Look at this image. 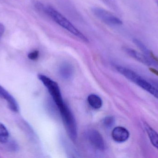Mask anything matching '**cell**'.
I'll return each instance as SVG.
<instances>
[{
	"mask_svg": "<svg viewBox=\"0 0 158 158\" xmlns=\"http://www.w3.org/2000/svg\"><path fill=\"white\" fill-rule=\"evenodd\" d=\"M36 6L38 9L43 11L50 17L56 23L75 35L76 37L85 42H88V39L80 31H79L65 17L51 6L44 5L40 3L37 2Z\"/></svg>",
	"mask_w": 158,
	"mask_h": 158,
	"instance_id": "6da1fadb",
	"label": "cell"
},
{
	"mask_svg": "<svg viewBox=\"0 0 158 158\" xmlns=\"http://www.w3.org/2000/svg\"><path fill=\"white\" fill-rule=\"evenodd\" d=\"M117 70L129 80L135 83L158 99V85L152 84L133 70L122 66L116 67Z\"/></svg>",
	"mask_w": 158,
	"mask_h": 158,
	"instance_id": "7a4b0ae2",
	"label": "cell"
},
{
	"mask_svg": "<svg viewBox=\"0 0 158 158\" xmlns=\"http://www.w3.org/2000/svg\"><path fill=\"white\" fill-rule=\"evenodd\" d=\"M58 109L69 137L75 141L77 136V130L74 116L65 104L58 107Z\"/></svg>",
	"mask_w": 158,
	"mask_h": 158,
	"instance_id": "3957f363",
	"label": "cell"
},
{
	"mask_svg": "<svg viewBox=\"0 0 158 158\" xmlns=\"http://www.w3.org/2000/svg\"><path fill=\"white\" fill-rule=\"evenodd\" d=\"M38 78L48 89L57 107H58L64 105V103L58 84L47 76L42 74H39Z\"/></svg>",
	"mask_w": 158,
	"mask_h": 158,
	"instance_id": "277c9868",
	"label": "cell"
},
{
	"mask_svg": "<svg viewBox=\"0 0 158 158\" xmlns=\"http://www.w3.org/2000/svg\"><path fill=\"white\" fill-rule=\"evenodd\" d=\"M92 12L98 19L107 25L119 26L123 24L122 21L119 18L103 8L94 7L92 9Z\"/></svg>",
	"mask_w": 158,
	"mask_h": 158,
	"instance_id": "5b68a950",
	"label": "cell"
},
{
	"mask_svg": "<svg viewBox=\"0 0 158 158\" xmlns=\"http://www.w3.org/2000/svg\"><path fill=\"white\" fill-rule=\"evenodd\" d=\"M125 52L129 55L131 57L134 59L138 61V62L146 65L147 66H156L157 64L150 58L148 57L147 56L141 53L137 52L136 50H134L132 48H124Z\"/></svg>",
	"mask_w": 158,
	"mask_h": 158,
	"instance_id": "8992f818",
	"label": "cell"
},
{
	"mask_svg": "<svg viewBox=\"0 0 158 158\" xmlns=\"http://www.w3.org/2000/svg\"><path fill=\"white\" fill-rule=\"evenodd\" d=\"M88 140L91 144L96 149L103 151L105 148V142L101 135L95 130H92L88 132Z\"/></svg>",
	"mask_w": 158,
	"mask_h": 158,
	"instance_id": "52a82bcc",
	"label": "cell"
},
{
	"mask_svg": "<svg viewBox=\"0 0 158 158\" xmlns=\"http://www.w3.org/2000/svg\"><path fill=\"white\" fill-rule=\"evenodd\" d=\"M0 97L4 99L8 104V107L13 112H18L19 106L15 97L0 85Z\"/></svg>",
	"mask_w": 158,
	"mask_h": 158,
	"instance_id": "ba28073f",
	"label": "cell"
},
{
	"mask_svg": "<svg viewBox=\"0 0 158 158\" xmlns=\"http://www.w3.org/2000/svg\"><path fill=\"white\" fill-rule=\"evenodd\" d=\"M130 135L129 131L124 127H117L112 131V138L118 143L126 142L130 137Z\"/></svg>",
	"mask_w": 158,
	"mask_h": 158,
	"instance_id": "9c48e42d",
	"label": "cell"
},
{
	"mask_svg": "<svg viewBox=\"0 0 158 158\" xmlns=\"http://www.w3.org/2000/svg\"><path fill=\"white\" fill-rule=\"evenodd\" d=\"M144 127L151 144L158 150V133L147 122L144 123Z\"/></svg>",
	"mask_w": 158,
	"mask_h": 158,
	"instance_id": "30bf717a",
	"label": "cell"
},
{
	"mask_svg": "<svg viewBox=\"0 0 158 158\" xmlns=\"http://www.w3.org/2000/svg\"><path fill=\"white\" fill-rule=\"evenodd\" d=\"M60 73L62 78L65 79H70L73 73V69L70 64L64 63L60 66Z\"/></svg>",
	"mask_w": 158,
	"mask_h": 158,
	"instance_id": "8fae6325",
	"label": "cell"
},
{
	"mask_svg": "<svg viewBox=\"0 0 158 158\" xmlns=\"http://www.w3.org/2000/svg\"><path fill=\"white\" fill-rule=\"evenodd\" d=\"M87 101L89 105L93 108L95 109H98L100 108L102 106V101L101 98L95 94H91L88 96Z\"/></svg>",
	"mask_w": 158,
	"mask_h": 158,
	"instance_id": "7c38bea8",
	"label": "cell"
},
{
	"mask_svg": "<svg viewBox=\"0 0 158 158\" xmlns=\"http://www.w3.org/2000/svg\"><path fill=\"white\" fill-rule=\"evenodd\" d=\"M9 133L6 126L0 122V143L2 144L6 143L8 142Z\"/></svg>",
	"mask_w": 158,
	"mask_h": 158,
	"instance_id": "4fadbf2b",
	"label": "cell"
},
{
	"mask_svg": "<svg viewBox=\"0 0 158 158\" xmlns=\"http://www.w3.org/2000/svg\"><path fill=\"white\" fill-rule=\"evenodd\" d=\"M115 119L112 117H106L103 121V125L106 128H110L114 125Z\"/></svg>",
	"mask_w": 158,
	"mask_h": 158,
	"instance_id": "5bb4252c",
	"label": "cell"
},
{
	"mask_svg": "<svg viewBox=\"0 0 158 158\" xmlns=\"http://www.w3.org/2000/svg\"><path fill=\"white\" fill-rule=\"evenodd\" d=\"M39 54L40 53L37 50H34L30 52L28 55V57L31 60H37L39 57Z\"/></svg>",
	"mask_w": 158,
	"mask_h": 158,
	"instance_id": "9a60e30c",
	"label": "cell"
},
{
	"mask_svg": "<svg viewBox=\"0 0 158 158\" xmlns=\"http://www.w3.org/2000/svg\"><path fill=\"white\" fill-rule=\"evenodd\" d=\"M8 147H9L10 150L12 151H16L19 149V146L17 143H16L15 141H12L9 143L8 145Z\"/></svg>",
	"mask_w": 158,
	"mask_h": 158,
	"instance_id": "2e32d148",
	"label": "cell"
},
{
	"mask_svg": "<svg viewBox=\"0 0 158 158\" xmlns=\"http://www.w3.org/2000/svg\"><path fill=\"white\" fill-rule=\"evenodd\" d=\"M5 28L4 26L2 23H0V39L4 33Z\"/></svg>",
	"mask_w": 158,
	"mask_h": 158,
	"instance_id": "e0dca14e",
	"label": "cell"
},
{
	"mask_svg": "<svg viewBox=\"0 0 158 158\" xmlns=\"http://www.w3.org/2000/svg\"><path fill=\"white\" fill-rule=\"evenodd\" d=\"M156 3L157 5L158 6V0H156Z\"/></svg>",
	"mask_w": 158,
	"mask_h": 158,
	"instance_id": "ac0fdd59",
	"label": "cell"
}]
</instances>
